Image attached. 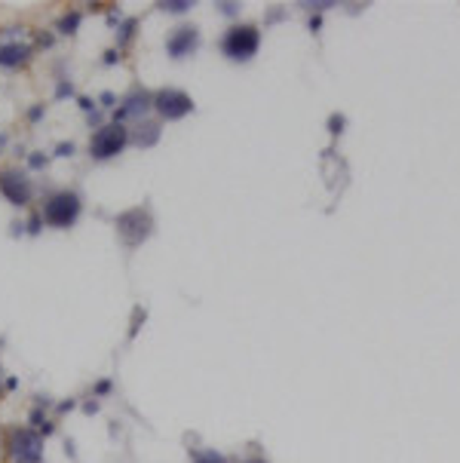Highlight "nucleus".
Wrapping results in <instances>:
<instances>
[{"instance_id":"nucleus-1","label":"nucleus","mask_w":460,"mask_h":463,"mask_svg":"<svg viewBox=\"0 0 460 463\" xmlns=\"http://www.w3.org/2000/svg\"><path fill=\"white\" fill-rule=\"evenodd\" d=\"M258 46H261V31H258L255 25H234L224 37H221V52H224L230 62L255 59Z\"/></svg>"},{"instance_id":"nucleus-2","label":"nucleus","mask_w":460,"mask_h":463,"mask_svg":"<svg viewBox=\"0 0 460 463\" xmlns=\"http://www.w3.org/2000/svg\"><path fill=\"white\" fill-rule=\"evenodd\" d=\"M6 451L13 463H43V436L31 427H18L9 433Z\"/></svg>"},{"instance_id":"nucleus-3","label":"nucleus","mask_w":460,"mask_h":463,"mask_svg":"<svg viewBox=\"0 0 460 463\" xmlns=\"http://www.w3.org/2000/svg\"><path fill=\"white\" fill-rule=\"evenodd\" d=\"M80 215V197L74 190H62L52 193L43 206V221L50 227H71Z\"/></svg>"},{"instance_id":"nucleus-4","label":"nucleus","mask_w":460,"mask_h":463,"mask_svg":"<svg viewBox=\"0 0 460 463\" xmlns=\"http://www.w3.org/2000/svg\"><path fill=\"white\" fill-rule=\"evenodd\" d=\"M154 230V221H151V212L147 209H129L123 215H117V234L123 236V243L129 248L142 246Z\"/></svg>"},{"instance_id":"nucleus-5","label":"nucleus","mask_w":460,"mask_h":463,"mask_svg":"<svg viewBox=\"0 0 460 463\" xmlns=\"http://www.w3.org/2000/svg\"><path fill=\"white\" fill-rule=\"evenodd\" d=\"M126 142H129V132L120 123L101 126L89 142V154L96 156V160H110V156H117L120 151H123Z\"/></svg>"},{"instance_id":"nucleus-6","label":"nucleus","mask_w":460,"mask_h":463,"mask_svg":"<svg viewBox=\"0 0 460 463\" xmlns=\"http://www.w3.org/2000/svg\"><path fill=\"white\" fill-rule=\"evenodd\" d=\"M154 108L163 120H181L193 110V101H190V96H184L181 89H160L154 96Z\"/></svg>"},{"instance_id":"nucleus-7","label":"nucleus","mask_w":460,"mask_h":463,"mask_svg":"<svg viewBox=\"0 0 460 463\" xmlns=\"http://www.w3.org/2000/svg\"><path fill=\"white\" fill-rule=\"evenodd\" d=\"M0 193H4L13 206H28L34 190H31V181H28L22 172L4 169V172H0Z\"/></svg>"},{"instance_id":"nucleus-8","label":"nucleus","mask_w":460,"mask_h":463,"mask_svg":"<svg viewBox=\"0 0 460 463\" xmlns=\"http://www.w3.org/2000/svg\"><path fill=\"white\" fill-rule=\"evenodd\" d=\"M197 46H200V31L193 25H181L169 34V40H166V52H169L172 59H188Z\"/></svg>"},{"instance_id":"nucleus-9","label":"nucleus","mask_w":460,"mask_h":463,"mask_svg":"<svg viewBox=\"0 0 460 463\" xmlns=\"http://www.w3.org/2000/svg\"><path fill=\"white\" fill-rule=\"evenodd\" d=\"M147 108H154V98L147 96L144 89H135L132 96H126V101L114 110V120L120 123V120H129V117H142Z\"/></svg>"},{"instance_id":"nucleus-10","label":"nucleus","mask_w":460,"mask_h":463,"mask_svg":"<svg viewBox=\"0 0 460 463\" xmlns=\"http://www.w3.org/2000/svg\"><path fill=\"white\" fill-rule=\"evenodd\" d=\"M31 59V46L28 43H0V64L4 68H18Z\"/></svg>"},{"instance_id":"nucleus-11","label":"nucleus","mask_w":460,"mask_h":463,"mask_svg":"<svg viewBox=\"0 0 460 463\" xmlns=\"http://www.w3.org/2000/svg\"><path fill=\"white\" fill-rule=\"evenodd\" d=\"M156 138H160V126L156 123H138V132H135L132 142L138 147H151V144H156Z\"/></svg>"},{"instance_id":"nucleus-12","label":"nucleus","mask_w":460,"mask_h":463,"mask_svg":"<svg viewBox=\"0 0 460 463\" xmlns=\"http://www.w3.org/2000/svg\"><path fill=\"white\" fill-rule=\"evenodd\" d=\"M193 463H227V457L218 455V451H212V448H206V451H193Z\"/></svg>"},{"instance_id":"nucleus-13","label":"nucleus","mask_w":460,"mask_h":463,"mask_svg":"<svg viewBox=\"0 0 460 463\" xmlns=\"http://www.w3.org/2000/svg\"><path fill=\"white\" fill-rule=\"evenodd\" d=\"M77 25H80V13H68L59 22V28H62V34H74L77 31Z\"/></svg>"},{"instance_id":"nucleus-14","label":"nucleus","mask_w":460,"mask_h":463,"mask_svg":"<svg viewBox=\"0 0 460 463\" xmlns=\"http://www.w3.org/2000/svg\"><path fill=\"white\" fill-rule=\"evenodd\" d=\"M166 13H188L190 9V0H169V4H160Z\"/></svg>"},{"instance_id":"nucleus-15","label":"nucleus","mask_w":460,"mask_h":463,"mask_svg":"<svg viewBox=\"0 0 460 463\" xmlns=\"http://www.w3.org/2000/svg\"><path fill=\"white\" fill-rule=\"evenodd\" d=\"M132 28H135V22H132V18H129V22L123 25V31H120V43H126L129 37H132Z\"/></svg>"},{"instance_id":"nucleus-16","label":"nucleus","mask_w":460,"mask_h":463,"mask_svg":"<svg viewBox=\"0 0 460 463\" xmlns=\"http://www.w3.org/2000/svg\"><path fill=\"white\" fill-rule=\"evenodd\" d=\"M74 154V144L68 142V144H59V156H71Z\"/></svg>"},{"instance_id":"nucleus-17","label":"nucleus","mask_w":460,"mask_h":463,"mask_svg":"<svg viewBox=\"0 0 460 463\" xmlns=\"http://www.w3.org/2000/svg\"><path fill=\"white\" fill-rule=\"evenodd\" d=\"M340 126H344V117H331V132H340Z\"/></svg>"},{"instance_id":"nucleus-18","label":"nucleus","mask_w":460,"mask_h":463,"mask_svg":"<svg viewBox=\"0 0 460 463\" xmlns=\"http://www.w3.org/2000/svg\"><path fill=\"white\" fill-rule=\"evenodd\" d=\"M108 390H110V381H101V384L96 387V393H98V396H105Z\"/></svg>"},{"instance_id":"nucleus-19","label":"nucleus","mask_w":460,"mask_h":463,"mask_svg":"<svg viewBox=\"0 0 460 463\" xmlns=\"http://www.w3.org/2000/svg\"><path fill=\"white\" fill-rule=\"evenodd\" d=\"M105 62H108V64H114V62H120V55H117V52H114V50H110V52H108V55H105Z\"/></svg>"},{"instance_id":"nucleus-20","label":"nucleus","mask_w":460,"mask_h":463,"mask_svg":"<svg viewBox=\"0 0 460 463\" xmlns=\"http://www.w3.org/2000/svg\"><path fill=\"white\" fill-rule=\"evenodd\" d=\"M221 6H224V13H227V16H234V13H236V4H221Z\"/></svg>"},{"instance_id":"nucleus-21","label":"nucleus","mask_w":460,"mask_h":463,"mask_svg":"<svg viewBox=\"0 0 460 463\" xmlns=\"http://www.w3.org/2000/svg\"><path fill=\"white\" fill-rule=\"evenodd\" d=\"M243 463H267L264 457H248V460H243Z\"/></svg>"},{"instance_id":"nucleus-22","label":"nucleus","mask_w":460,"mask_h":463,"mask_svg":"<svg viewBox=\"0 0 460 463\" xmlns=\"http://www.w3.org/2000/svg\"><path fill=\"white\" fill-rule=\"evenodd\" d=\"M6 144V138H4V132H0V147H4Z\"/></svg>"},{"instance_id":"nucleus-23","label":"nucleus","mask_w":460,"mask_h":463,"mask_svg":"<svg viewBox=\"0 0 460 463\" xmlns=\"http://www.w3.org/2000/svg\"><path fill=\"white\" fill-rule=\"evenodd\" d=\"M0 448H4V445H0Z\"/></svg>"}]
</instances>
